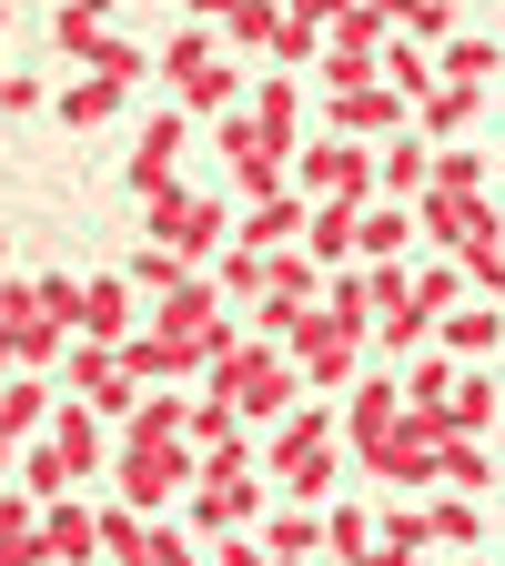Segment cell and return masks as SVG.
Here are the masks:
<instances>
[{
    "mask_svg": "<svg viewBox=\"0 0 505 566\" xmlns=\"http://www.w3.org/2000/svg\"><path fill=\"white\" fill-rule=\"evenodd\" d=\"M202 395H223V405H233L243 424H294V415L314 405L304 365H294L283 344H243L233 365H212V375H202Z\"/></svg>",
    "mask_w": 505,
    "mask_h": 566,
    "instance_id": "6da1fadb",
    "label": "cell"
},
{
    "mask_svg": "<svg viewBox=\"0 0 505 566\" xmlns=\"http://www.w3.org/2000/svg\"><path fill=\"white\" fill-rule=\"evenodd\" d=\"M233 233H243V212H223V192H162V202H141V243H172L192 273H212L233 253Z\"/></svg>",
    "mask_w": 505,
    "mask_h": 566,
    "instance_id": "7a4b0ae2",
    "label": "cell"
},
{
    "mask_svg": "<svg viewBox=\"0 0 505 566\" xmlns=\"http://www.w3.org/2000/svg\"><path fill=\"white\" fill-rule=\"evenodd\" d=\"M263 516H273V485H263L253 465H202L192 506H182V526H192L202 546H223V536H263Z\"/></svg>",
    "mask_w": 505,
    "mask_h": 566,
    "instance_id": "3957f363",
    "label": "cell"
},
{
    "mask_svg": "<svg viewBox=\"0 0 505 566\" xmlns=\"http://www.w3.org/2000/svg\"><path fill=\"white\" fill-rule=\"evenodd\" d=\"M0 344H11V375H61L82 334H71V324L51 314L41 273H11V304H0Z\"/></svg>",
    "mask_w": 505,
    "mask_h": 566,
    "instance_id": "277c9868",
    "label": "cell"
},
{
    "mask_svg": "<svg viewBox=\"0 0 505 566\" xmlns=\"http://www.w3.org/2000/svg\"><path fill=\"white\" fill-rule=\"evenodd\" d=\"M192 485H202V446H122V465H112V495L131 516H152V526H162L172 495L192 506Z\"/></svg>",
    "mask_w": 505,
    "mask_h": 566,
    "instance_id": "5b68a950",
    "label": "cell"
},
{
    "mask_svg": "<svg viewBox=\"0 0 505 566\" xmlns=\"http://www.w3.org/2000/svg\"><path fill=\"white\" fill-rule=\"evenodd\" d=\"M294 192L304 202H385V163L365 142H344V132H314L304 163H294Z\"/></svg>",
    "mask_w": 505,
    "mask_h": 566,
    "instance_id": "8992f818",
    "label": "cell"
},
{
    "mask_svg": "<svg viewBox=\"0 0 505 566\" xmlns=\"http://www.w3.org/2000/svg\"><path fill=\"white\" fill-rule=\"evenodd\" d=\"M283 354L304 365V385H314L324 405H334V395H354V385L375 375V334H354V324H334V314H314V324L283 344Z\"/></svg>",
    "mask_w": 505,
    "mask_h": 566,
    "instance_id": "52a82bcc",
    "label": "cell"
},
{
    "mask_svg": "<svg viewBox=\"0 0 505 566\" xmlns=\"http://www.w3.org/2000/svg\"><path fill=\"white\" fill-rule=\"evenodd\" d=\"M102 526H112V566H212L192 526H152V516H131L122 495L102 506Z\"/></svg>",
    "mask_w": 505,
    "mask_h": 566,
    "instance_id": "ba28073f",
    "label": "cell"
},
{
    "mask_svg": "<svg viewBox=\"0 0 505 566\" xmlns=\"http://www.w3.org/2000/svg\"><path fill=\"white\" fill-rule=\"evenodd\" d=\"M182 142H192V112H152L141 122V142H131V202H162V192H182Z\"/></svg>",
    "mask_w": 505,
    "mask_h": 566,
    "instance_id": "9c48e42d",
    "label": "cell"
},
{
    "mask_svg": "<svg viewBox=\"0 0 505 566\" xmlns=\"http://www.w3.org/2000/svg\"><path fill=\"white\" fill-rule=\"evenodd\" d=\"M394 424H404V375H394V365H375L365 385L344 395V446H354V465H365V455L394 436Z\"/></svg>",
    "mask_w": 505,
    "mask_h": 566,
    "instance_id": "30bf717a",
    "label": "cell"
},
{
    "mask_svg": "<svg viewBox=\"0 0 505 566\" xmlns=\"http://www.w3.org/2000/svg\"><path fill=\"white\" fill-rule=\"evenodd\" d=\"M435 354H455V365H505V304H465V314H445L435 324Z\"/></svg>",
    "mask_w": 505,
    "mask_h": 566,
    "instance_id": "8fae6325",
    "label": "cell"
},
{
    "mask_svg": "<svg viewBox=\"0 0 505 566\" xmlns=\"http://www.w3.org/2000/svg\"><path fill=\"white\" fill-rule=\"evenodd\" d=\"M233 243H243V253H304V243H314V202H304V192H283V202H253Z\"/></svg>",
    "mask_w": 505,
    "mask_h": 566,
    "instance_id": "7c38bea8",
    "label": "cell"
},
{
    "mask_svg": "<svg viewBox=\"0 0 505 566\" xmlns=\"http://www.w3.org/2000/svg\"><path fill=\"white\" fill-rule=\"evenodd\" d=\"M324 51L334 61H385L394 51V0H344L334 31H324Z\"/></svg>",
    "mask_w": 505,
    "mask_h": 566,
    "instance_id": "4fadbf2b",
    "label": "cell"
},
{
    "mask_svg": "<svg viewBox=\"0 0 505 566\" xmlns=\"http://www.w3.org/2000/svg\"><path fill=\"white\" fill-rule=\"evenodd\" d=\"M0 566H61L51 556V506H41V495H0Z\"/></svg>",
    "mask_w": 505,
    "mask_h": 566,
    "instance_id": "5bb4252c",
    "label": "cell"
},
{
    "mask_svg": "<svg viewBox=\"0 0 505 566\" xmlns=\"http://www.w3.org/2000/svg\"><path fill=\"white\" fill-rule=\"evenodd\" d=\"M223 61H233V41H223V31H212V21H182V31L162 41V82H172V102H182L192 82H212Z\"/></svg>",
    "mask_w": 505,
    "mask_h": 566,
    "instance_id": "9a60e30c",
    "label": "cell"
},
{
    "mask_svg": "<svg viewBox=\"0 0 505 566\" xmlns=\"http://www.w3.org/2000/svg\"><path fill=\"white\" fill-rule=\"evenodd\" d=\"M51 415H61V395H51V375H11V395H0V436H11V455L51 436Z\"/></svg>",
    "mask_w": 505,
    "mask_h": 566,
    "instance_id": "2e32d148",
    "label": "cell"
},
{
    "mask_svg": "<svg viewBox=\"0 0 505 566\" xmlns=\"http://www.w3.org/2000/svg\"><path fill=\"white\" fill-rule=\"evenodd\" d=\"M263 556H283V566L334 556V526H324V506H273V516H263Z\"/></svg>",
    "mask_w": 505,
    "mask_h": 566,
    "instance_id": "e0dca14e",
    "label": "cell"
},
{
    "mask_svg": "<svg viewBox=\"0 0 505 566\" xmlns=\"http://www.w3.org/2000/svg\"><path fill=\"white\" fill-rule=\"evenodd\" d=\"M51 51L92 71V61L112 51V11H102V0H61V11H51Z\"/></svg>",
    "mask_w": 505,
    "mask_h": 566,
    "instance_id": "ac0fdd59",
    "label": "cell"
},
{
    "mask_svg": "<svg viewBox=\"0 0 505 566\" xmlns=\"http://www.w3.org/2000/svg\"><path fill=\"white\" fill-rule=\"evenodd\" d=\"M375 163H385V202H404V212H414L424 192H435V142H424V132H404V142H385V153H375Z\"/></svg>",
    "mask_w": 505,
    "mask_h": 566,
    "instance_id": "d6986e66",
    "label": "cell"
},
{
    "mask_svg": "<svg viewBox=\"0 0 505 566\" xmlns=\"http://www.w3.org/2000/svg\"><path fill=\"white\" fill-rule=\"evenodd\" d=\"M375 354H385L394 375L414 365V354H435V314H414V283H404V304H385V314H375Z\"/></svg>",
    "mask_w": 505,
    "mask_h": 566,
    "instance_id": "ffe728a7",
    "label": "cell"
},
{
    "mask_svg": "<svg viewBox=\"0 0 505 566\" xmlns=\"http://www.w3.org/2000/svg\"><path fill=\"white\" fill-rule=\"evenodd\" d=\"M505 415V375H485V365H465V385H455V405H445V436H465V446H485V424Z\"/></svg>",
    "mask_w": 505,
    "mask_h": 566,
    "instance_id": "44dd1931",
    "label": "cell"
},
{
    "mask_svg": "<svg viewBox=\"0 0 505 566\" xmlns=\"http://www.w3.org/2000/svg\"><path fill=\"white\" fill-rule=\"evenodd\" d=\"M475 122H485V92H465V82H435V102L414 112V132L435 142V153H445V142H465Z\"/></svg>",
    "mask_w": 505,
    "mask_h": 566,
    "instance_id": "7402d4cb",
    "label": "cell"
},
{
    "mask_svg": "<svg viewBox=\"0 0 505 566\" xmlns=\"http://www.w3.org/2000/svg\"><path fill=\"white\" fill-rule=\"evenodd\" d=\"M122 273H131V294H141V304H172V294H192V283H202V273H192V263H182L172 243H141V253H131Z\"/></svg>",
    "mask_w": 505,
    "mask_h": 566,
    "instance_id": "603a6c76",
    "label": "cell"
},
{
    "mask_svg": "<svg viewBox=\"0 0 505 566\" xmlns=\"http://www.w3.org/2000/svg\"><path fill=\"white\" fill-rule=\"evenodd\" d=\"M263 132H283V142H304V82L294 71H253V102H243Z\"/></svg>",
    "mask_w": 505,
    "mask_h": 566,
    "instance_id": "cb8c5ba5",
    "label": "cell"
},
{
    "mask_svg": "<svg viewBox=\"0 0 505 566\" xmlns=\"http://www.w3.org/2000/svg\"><path fill=\"white\" fill-rule=\"evenodd\" d=\"M495 71H505V41H495V31H465V41H445V51H435V82H465V92H485Z\"/></svg>",
    "mask_w": 505,
    "mask_h": 566,
    "instance_id": "d4e9b609",
    "label": "cell"
},
{
    "mask_svg": "<svg viewBox=\"0 0 505 566\" xmlns=\"http://www.w3.org/2000/svg\"><path fill=\"white\" fill-rule=\"evenodd\" d=\"M122 446H192V395H141V415L122 424Z\"/></svg>",
    "mask_w": 505,
    "mask_h": 566,
    "instance_id": "484cf974",
    "label": "cell"
},
{
    "mask_svg": "<svg viewBox=\"0 0 505 566\" xmlns=\"http://www.w3.org/2000/svg\"><path fill=\"white\" fill-rule=\"evenodd\" d=\"M424 526H435L445 556H475L485 546V506H475V495H424Z\"/></svg>",
    "mask_w": 505,
    "mask_h": 566,
    "instance_id": "4316f807",
    "label": "cell"
},
{
    "mask_svg": "<svg viewBox=\"0 0 505 566\" xmlns=\"http://www.w3.org/2000/svg\"><path fill=\"white\" fill-rule=\"evenodd\" d=\"M414 243H424V233H414V212H404V202H375V212H365V263H375V273H394Z\"/></svg>",
    "mask_w": 505,
    "mask_h": 566,
    "instance_id": "83f0119b",
    "label": "cell"
},
{
    "mask_svg": "<svg viewBox=\"0 0 505 566\" xmlns=\"http://www.w3.org/2000/svg\"><path fill=\"white\" fill-rule=\"evenodd\" d=\"M122 102H131V92H112L102 71H82V82H61V132H102Z\"/></svg>",
    "mask_w": 505,
    "mask_h": 566,
    "instance_id": "f1b7e54d",
    "label": "cell"
},
{
    "mask_svg": "<svg viewBox=\"0 0 505 566\" xmlns=\"http://www.w3.org/2000/svg\"><path fill=\"white\" fill-rule=\"evenodd\" d=\"M223 41L273 61V41H283V11H273V0H223Z\"/></svg>",
    "mask_w": 505,
    "mask_h": 566,
    "instance_id": "f546056e",
    "label": "cell"
},
{
    "mask_svg": "<svg viewBox=\"0 0 505 566\" xmlns=\"http://www.w3.org/2000/svg\"><path fill=\"white\" fill-rule=\"evenodd\" d=\"M485 172H495V153H475V142L435 153V192H455V202H485Z\"/></svg>",
    "mask_w": 505,
    "mask_h": 566,
    "instance_id": "4dcf8cb0",
    "label": "cell"
},
{
    "mask_svg": "<svg viewBox=\"0 0 505 566\" xmlns=\"http://www.w3.org/2000/svg\"><path fill=\"white\" fill-rule=\"evenodd\" d=\"M394 41L445 51V41H465V31H455V11H445V0H394Z\"/></svg>",
    "mask_w": 505,
    "mask_h": 566,
    "instance_id": "1f68e13d",
    "label": "cell"
},
{
    "mask_svg": "<svg viewBox=\"0 0 505 566\" xmlns=\"http://www.w3.org/2000/svg\"><path fill=\"white\" fill-rule=\"evenodd\" d=\"M385 82L424 112V102H435V51H424V41H394V51H385Z\"/></svg>",
    "mask_w": 505,
    "mask_h": 566,
    "instance_id": "d6a6232c",
    "label": "cell"
},
{
    "mask_svg": "<svg viewBox=\"0 0 505 566\" xmlns=\"http://www.w3.org/2000/svg\"><path fill=\"white\" fill-rule=\"evenodd\" d=\"M495 485V465H485V446H465V436H445V495H485Z\"/></svg>",
    "mask_w": 505,
    "mask_h": 566,
    "instance_id": "836d02e7",
    "label": "cell"
},
{
    "mask_svg": "<svg viewBox=\"0 0 505 566\" xmlns=\"http://www.w3.org/2000/svg\"><path fill=\"white\" fill-rule=\"evenodd\" d=\"M495 172H505V142H495Z\"/></svg>",
    "mask_w": 505,
    "mask_h": 566,
    "instance_id": "e575fe53",
    "label": "cell"
},
{
    "mask_svg": "<svg viewBox=\"0 0 505 566\" xmlns=\"http://www.w3.org/2000/svg\"><path fill=\"white\" fill-rule=\"evenodd\" d=\"M263 566H283V556H263Z\"/></svg>",
    "mask_w": 505,
    "mask_h": 566,
    "instance_id": "d590c367",
    "label": "cell"
},
{
    "mask_svg": "<svg viewBox=\"0 0 505 566\" xmlns=\"http://www.w3.org/2000/svg\"><path fill=\"white\" fill-rule=\"evenodd\" d=\"M495 41H505V21H495Z\"/></svg>",
    "mask_w": 505,
    "mask_h": 566,
    "instance_id": "8d00e7d4",
    "label": "cell"
},
{
    "mask_svg": "<svg viewBox=\"0 0 505 566\" xmlns=\"http://www.w3.org/2000/svg\"><path fill=\"white\" fill-rule=\"evenodd\" d=\"M455 566H475V556H455Z\"/></svg>",
    "mask_w": 505,
    "mask_h": 566,
    "instance_id": "74e56055",
    "label": "cell"
},
{
    "mask_svg": "<svg viewBox=\"0 0 505 566\" xmlns=\"http://www.w3.org/2000/svg\"><path fill=\"white\" fill-rule=\"evenodd\" d=\"M495 375H505V365H495Z\"/></svg>",
    "mask_w": 505,
    "mask_h": 566,
    "instance_id": "f35d334b",
    "label": "cell"
}]
</instances>
